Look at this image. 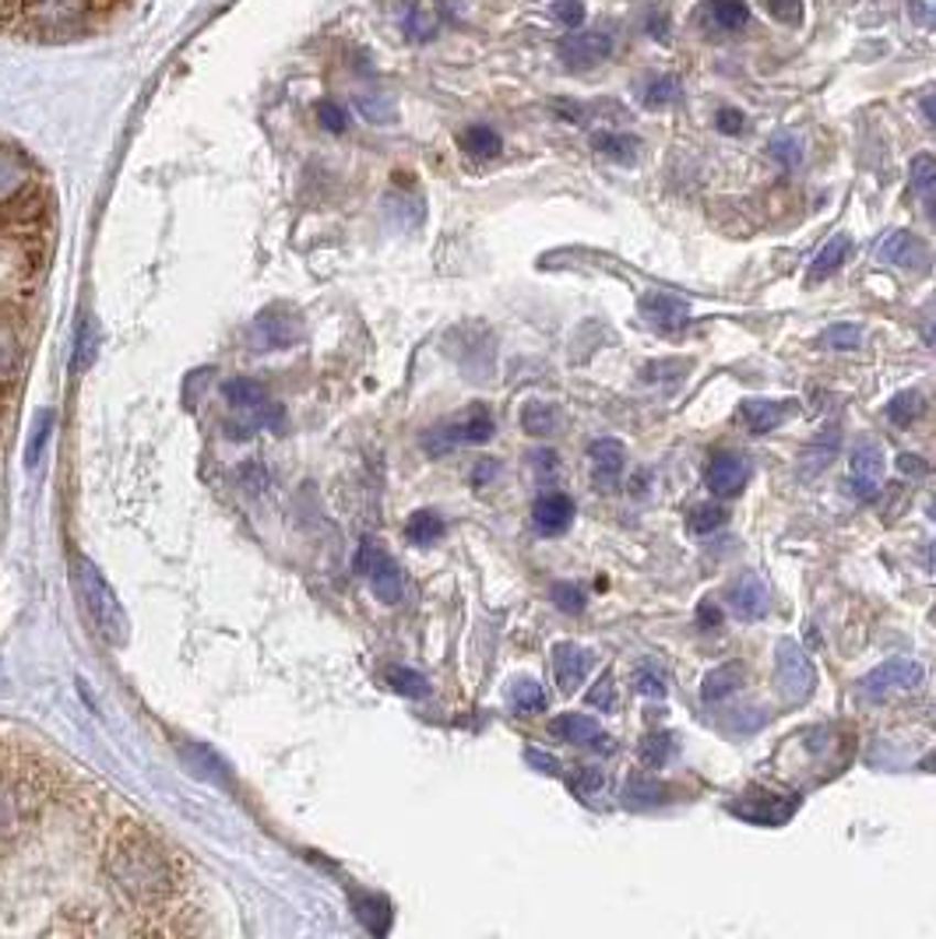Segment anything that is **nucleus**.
<instances>
[{
    "label": "nucleus",
    "instance_id": "obj_26",
    "mask_svg": "<svg viewBox=\"0 0 936 939\" xmlns=\"http://www.w3.org/2000/svg\"><path fill=\"white\" fill-rule=\"evenodd\" d=\"M849 250H852V240H849V237L827 240V247L814 258V267H809V282H824L827 275H835V271L845 264V258H849Z\"/></svg>",
    "mask_w": 936,
    "mask_h": 939
},
{
    "label": "nucleus",
    "instance_id": "obj_8",
    "mask_svg": "<svg viewBox=\"0 0 936 939\" xmlns=\"http://www.w3.org/2000/svg\"><path fill=\"white\" fill-rule=\"evenodd\" d=\"M490 437H493V415L490 408L476 402L461 419L437 429V440H426V450H447L455 444H486Z\"/></svg>",
    "mask_w": 936,
    "mask_h": 939
},
{
    "label": "nucleus",
    "instance_id": "obj_36",
    "mask_svg": "<svg viewBox=\"0 0 936 939\" xmlns=\"http://www.w3.org/2000/svg\"><path fill=\"white\" fill-rule=\"evenodd\" d=\"M670 753H673V735L670 732H647L644 739H641V746H638V756H641V764L644 767H662L665 761H670Z\"/></svg>",
    "mask_w": 936,
    "mask_h": 939
},
{
    "label": "nucleus",
    "instance_id": "obj_19",
    "mask_svg": "<svg viewBox=\"0 0 936 939\" xmlns=\"http://www.w3.org/2000/svg\"><path fill=\"white\" fill-rule=\"evenodd\" d=\"M877 254H880V261L897 264V267H926V261H929L926 247L915 240L912 232H891V237L877 247Z\"/></svg>",
    "mask_w": 936,
    "mask_h": 939
},
{
    "label": "nucleus",
    "instance_id": "obj_27",
    "mask_svg": "<svg viewBox=\"0 0 936 939\" xmlns=\"http://www.w3.org/2000/svg\"><path fill=\"white\" fill-rule=\"evenodd\" d=\"M923 415H926V398L919 391H897L888 402V419L894 426H912V423H919Z\"/></svg>",
    "mask_w": 936,
    "mask_h": 939
},
{
    "label": "nucleus",
    "instance_id": "obj_35",
    "mask_svg": "<svg viewBox=\"0 0 936 939\" xmlns=\"http://www.w3.org/2000/svg\"><path fill=\"white\" fill-rule=\"evenodd\" d=\"M53 429H57V415H53V412H40V415H35V426H32V437H29V450H25V465H29V468H35V465L43 461Z\"/></svg>",
    "mask_w": 936,
    "mask_h": 939
},
{
    "label": "nucleus",
    "instance_id": "obj_54",
    "mask_svg": "<svg viewBox=\"0 0 936 939\" xmlns=\"http://www.w3.org/2000/svg\"><path fill=\"white\" fill-rule=\"evenodd\" d=\"M700 626H708V630H715L718 623H722V612H718V605L715 602H700Z\"/></svg>",
    "mask_w": 936,
    "mask_h": 939
},
{
    "label": "nucleus",
    "instance_id": "obj_47",
    "mask_svg": "<svg viewBox=\"0 0 936 939\" xmlns=\"http://www.w3.org/2000/svg\"><path fill=\"white\" fill-rule=\"evenodd\" d=\"M771 155H775L785 170H796L799 159H803V149H799L796 138H775V141H771Z\"/></svg>",
    "mask_w": 936,
    "mask_h": 939
},
{
    "label": "nucleus",
    "instance_id": "obj_28",
    "mask_svg": "<svg viewBox=\"0 0 936 939\" xmlns=\"http://www.w3.org/2000/svg\"><path fill=\"white\" fill-rule=\"evenodd\" d=\"M673 788L662 785L655 778H644V774H634L627 782V806H659V802H670Z\"/></svg>",
    "mask_w": 936,
    "mask_h": 939
},
{
    "label": "nucleus",
    "instance_id": "obj_51",
    "mask_svg": "<svg viewBox=\"0 0 936 939\" xmlns=\"http://www.w3.org/2000/svg\"><path fill=\"white\" fill-rule=\"evenodd\" d=\"M715 123H718V131H722V134H743V128H747L743 113H736V110H722Z\"/></svg>",
    "mask_w": 936,
    "mask_h": 939
},
{
    "label": "nucleus",
    "instance_id": "obj_17",
    "mask_svg": "<svg viewBox=\"0 0 936 939\" xmlns=\"http://www.w3.org/2000/svg\"><path fill=\"white\" fill-rule=\"evenodd\" d=\"M792 405L796 402H764V398H747L740 405V415L750 433H758V437H764V433L779 429L788 415H792Z\"/></svg>",
    "mask_w": 936,
    "mask_h": 939
},
{
    "label": "nucleus",
    "instance_id": "obj_44",
    "mask_svg": "<svg viewBox=\"0 0 936 939\" xmlns=\"http://www.w3.org/2000/svg\"><path fill=\"white\" fill-rule=\"evenodd\" d=\"M588 703L591 708H602V711H613L617 708V683H613V673H602L596 679V686L588 690Z\"/></svg>",
    "mask_w": 936,
    "mask_h": 939
},
{
    "label": "nucleus",
    "instance_id": "obj_24",
    "mask_svg": "<svg viewBox=\"0 0 936 939\" xmlns=\"http://www.w3.org/2000/svg\"><path fill=\"white\" fill-rule=\"evenodd\" d=\"M22 370V335L11 320L0 317V381H11Z\"/></svg>",
    "mask_w": 936,
    "mask_h": 939
},
{
    "label": "nucleus",
    "instance_id": "obj_18",
    "mask_svg": "<svg viewBox=\"0 0 936 939\" xmlns=\"http://www.w3.org/2000/svg\"><path fill=\"white\" fill-rule=\"evenodd\" d=\"M591 665V655L585 652V647L578 644H556L553 647V669H556V683H560V690H574V686L585 683V673Z\"/></svg>",
    "mask_w": 936,
    "mask_h": 939
},
{
    "label": "nucleus",
    "instance_id": "obj_6",
    "mask_svg": "<svg viewBox=\"0 0 936 939\" xmlns=\"http://www.w3.org/2000/svg\"><path fill=\"white\" fill-rule=\"evenodd\" d=\"M799 802H803L799 796H771L764 788H750L747 796H740V802L729 806V812L758 827H782L792 820V812L799 809Z\"/></svg>",
    "mask_w": 936,
    "mask_h": 939
},
{
    "label": "nucleus",
    "instance_id": "obj_16",
    "mask_svg": "<svg viewBox=\"0 0 936 939\" xmlns=\"http://www.w3.org/2000/svg\"><path fill=\"white\" fill-rule=\"evenodd\" d=\"M574 521V500L564 493H546L535 500L532 507V525L543 535H560Z\"/></svg>",
    "mask_w": 936,
    "mask_h": 939
},
{
    "label": "nucleus",
    "instance_id": "obj_11",
    "mask_svg": "<svg viewBox=\"0 0 936 939\" xmlns=\"http://www.w3.org/2000/svg\"><path fill=\"white\" fill-rule=\"evenodd\" d=\"M849 472H852V490L862 500H873L877 490H880V479H884V450H880L873 440H862L852 450Z\"/></svg>",
    "mask_w": 936,
    "mask_h": 939
},
{
    "label": "nucleus",
    "instance_id": "obj_38",
    "mask_svg": "<svg viewBox=\"0 0 936 939\" xmlns=\"http://www.w3.org/2000/svg\"><path fill=\"white\" fill-rule=\"evenodd\" d=\"M665 683H670V679H665V673L659 669V665H652V662H641L634 669V690L641 697H665V690H670Z\"/></svg>",
    "mask_w": 936,
    "mask_h": 939
},
{
    "label": "nucleus",
    "instance_id": "obj_45",
    "mask_svg": "<svg viewBox=\"0 0 936 939\" xmlns=\"http://www.w3.org/2000/svg\"><path fill=\"white\" fill-rule=\"evenodd\" d=\"M553 602L567 616H578V612H585V591L574 585H553Z\"/></svg>",
    "mask_w": 936,
    "mask_h": 939
},
{
    "label": "nucleus",
    "instance_id": "obj_31",
    "mask_svg": "<svg viewBox=\"0 0 936 939\" xmlns=\"http://www.w3.org/2000/svg\"><path fill=\"white\" fill-rule=\"evenodd\" d=\"M384 679H388V686H394V694H402L409 700H423L429 694L426 676L416 673V669H405V665H388Z\"/></svg>",
    "mask_w": 936,
    "mask_h": 939
},
{
    "label": "nucleus",
    "instance_id": "obj_1",
    "mask_svg": "<svg viewBox=\"0 0 936 939\" xmlns=\"http://www.w3.org/2000/svg\"><path fill=\"white\" fill-rule=\"evenodd\" d=\"M102 873L134 908H159L176 894V859L134 820L102 827Z\"/></svg>",
    "mask_w": 936,
    "mask_h": 939
},
{
    "label": "nucleus",
    "instance_id": "obj_20",
    "mask_svg": "<svg viewBox=\"0 0 936 939\" xmlns=\"http://www.w3.org/2000/svg\"><path fill=\"white\" fill-rule=\"evenodd\" d=\"M222 394H226V402H229L232 408H240V412L250 415V426H254V415H258L268 402H272V398H268L264 384L250 381V376H232V381L222 384ZM254 429H258V426H254Z\"/></svg>",
    "mask_w": 936,
    "mask_h": 939
},
{
    "label": "nucleus",
    "instance_id": "obj_30",
    "mask_svg": "<svg viewBox=\"0 0 936 939\" xmlns=\"http://www.w3.org/2000/svg\"><path fill=\"white\" fill-rule=\"evenodd\" d=\"M736 686H743V669L740 665H722V669L705 676V690H700V697H705L708 703L726 700L729 694H736Z\"/></svg>",
    "mask_w": 936,
    "mask_h": 939
},
{
    "label": "nucleus",
    "instance_id": "obj_43",
    "mask_svg": "<svg viewBox=\"0 0 936 939\" xmlns=\"http://www.w3.org/2000/svg\"><path fill=\"white\" fill-rule=\"evenodd\" d=\"M824 341L831 349H838V352H849V349H856L862 341V328H859V324H835V328H827Z\"/></svg>",
    "mask_w": 936,
    "mask_h": 939
},
{
    "label": "nucleus",
    "instance_id": "obj_22",
    "mask_svg": "<svg viewBox=\"0 0 936 939\" xmlns=\"http://www.w3.org/2000/svg\"><path fill=\"white\" fill-rule=\"evenodd\" d=\"M697 18H700V22H708L711 29L736 32V29L747 25L750 8L743 4V0H708V4L697 11Z\"/></svg>",
    "mask_w": 936,
    "mask_h": 939
},
{
    "label": "nucleus",
    "instance_id": "obj_53",
    "mask_svg": "<svg viewBox=\"0 0 936 939\" xmlns=\"http://www.w3.org/2000/svg\"><path fill=\"white\" fill-rule=\"evenodd\" d=\"M92 346H96L92 324H85V328H81V338H78V359H75V367H78V370L88 363V359H92Z\"/></svg>",
    "mask_w": 936,
    "mask_h": 939
},
{
    "label": "nucleus",
    "instance_id": "obj_50",
    "mask_svg": "<svg viewBox=\"0 0 936 939\" xmlns=\"http://www.w3.org/2000/svg\"><path fill=\"white\" fill-rule=\"evenodd\" d=\"M525 761H529L535 771H543V774H560V761H556L553 753H543V750L529 746V750H525Z\"/></svg>",
    "mask_w": 936,
    "mask_h": 939
},
{
    "label": "nucleus",
    "instance_id": "obj_37",
    "mask_svg": "<svg viewBox=\"0 0 936 939\" xmlns=\"http://www.w3.org/2000/svg\"><path fill=\"white\" fill-rule=\"evenodd\" d=\"M726 507H718V503H697V507L687 514V528L694 532V535H708V532H715V528H722L726 525Z\"/></svg>",
    "mask_w": 936,
    "mask_h": 939
},
{
    "label": "nucleus",
    "instance_id": "obj_7",
    "mask_svg": "<svg viewBox=\"0 0 936 939\" xmlns=\"http://www.w3.org/2000/svg\"><path fill=\"white\" fill-rule=\"evenodd\" d=\"M775 673H779V686L785 690L788 700H806L817 686V669L814 662L806 658V652L796 641H782L775 652Z\"/></svg>",
    "mask_w": 936,
    "mask_h": 939
},
{
    "label": "nucleus",
    "instance_id": "obj_42",
    "mask_svg": "<svg viewBox=\"0 0 936 939\" xmlns=\"http://www.w3.org/2000/svg\"><path fill=\"white\" fill-rule=\"evenodd\" d=\"M912 190H919L923 194V201H926V211L933 215V155H915V162H912Z\"/></svg>",
    "mask_w": 936,
    "mask_h": 939
},
{
    "label": "nucleus",
    "instance_id": "obj_34",
    "mask_svg": "<svg viewBox=\"0 0 936 939\" xmlns=\"http://www.w3.org/2000/svg\"><path fill=\"white\" fill-rule=\"evenodd\" d=\"M591 149L596 152H602L606 159H613V162H634L638 159V138H630V134H596L591 138Z\"/></svg>",
    "mask_w": 936,
    "mask_h": 939
},
{
    "label": "nucleus",
    "instance_id": "obj_39",
    "mask_svg": "<svg viewBox=\"0 0 936 939\" xmlns=\"http://www.w3.org/2000/svg\"><path fill=\"white\" fill-rule=\"evenodd\" d=\"M437 25H440L437 8L429 4V0H420V4L412 8V14H409V35H412V40H426V35L437 32Z\"/></svg>",
    "mask_w": 936,
    "mask_h": 939
},
{
    "label": "nucleus",
    "instance_id": "obj_21",
    "mask_svg": "<svg viewBox=\"0 0 936 939\" xmlns=\"http://www.w3.org/2000/svg\"><path fill=\"white\" fill-rule=\"evenodd\" d=\"M349 900H352L356 918L363 922V929H367L370 936H388V932H391V905H388L384 897L349 891Z\"/></svg>",
    "mask_w": 936,
    "mask_h": 939
},
{
    "label": "nucleus",
    "instance_id": "obj_4",
    "mask_svg": "<svg viewBox=\"0 0 936 939\" xmlns=\"http://www.w3.org/2000/svg\"><path fill=\"white\" fill-rule=\"evenodd\" d=\"M356 574H363L373 594L381 599L384 605H399L402 594H405V577L402 567L394 564L391 553H384L377 542L363 538L359 542V553H356Z\"/></svg>",
    "mask_w": 936,
    "mask_h": 939
},
{
    "label": "nucleus",
    "instance_id": "obj_55",
    "mask_svg": "<svg viewBox=\"0 0 936 939\" xmlns=\"http://www.w3.org/2000/svg\"><path fill=\"white\" fill-rule=\"evenodd\" d=\"M897 468H902L905 476H926L929 472V465L923 458H915V455H905L902 461H897Z\"/></svg>",
    "mask_w": 936,
    "mask_h": 939
},
{
    "label": "nucleus",
    "instance_id": "obj_5",
    "mask_svg": "<svg viewBox=\"0 0 936 939\" xmlns=\"http://www.w3.org/2000/svg\"><path fill=\"white\" fill-rule=\"evenodd\" d=\"M923 683V665L912 658H891L884 665H877L873 673L862 676L859 694L867 700H884L897 690H915Z\"/></svg>",
    "mask_w": 936,
    "mask_h": 939
},
{
    "label": "nucleus",
    "instance_id": "obj_25",
    "mask_svg": "<svg viewBox=\"0 0 936 939\" xmlns=\"http://www.w3.org/2000/svg\"><path fill=\"white\" fill-rule=\"evenodd\" d=\"M461 149L472 155V159H497L500 155V134L493 128H486V123H472V128L461 131Z\"/></svg>",
    "mask_w": 936,
    "mask_h": 939
},
{
    "label": "nucleus",
    "instance_id": "obj_41",
    "mask_svg": "<svg viewBox=\"0 0 936 939\" xmlns=\"http://www.w3.org/2000/svg\"><path fill=\"white\" fill-rule=\"evenodd\" d=\"M606 782H609L606 771H599V767H578V771H574L570 778H567V785H570L574 796H585V799L596 796V791H602Z\"/></svg>",
    "mask_w": 936,
    "mask_h": 939
},
{
    "label": "nucleus",
    "instance_id": "obj_32",
    "mask_svg": "<svg viewBox=\"0 0 936 939\" xmlns=\"http://www.w3.org/2000/svg\"><path fill=\"white\" fill-rule=\"evenodd\" d=\"M508 700L518 714H532V711L546 708V690L535 679H514L511 690H508Z\"/></svg>",
    "mask_w": 936,
    "mask_h": 939
},
{
    "label": "nucleus",
    "instance_id": "obj_49",
    "mask_svg": "<svg viewBox=\"0 0 936 939\" xmlns=\"http://www.w3.org/2000/svg\"><path fill=\"white\" fill-rule=\"evenodd\" d=\"M317 120H320V128H328L331 134H341V131H346V123H349V117L341 113L335 102H320L317 106Z\"/></svg>",
    "mask_w": 936,
    "mask_h": 939
},
{
    "label": "nucleus",
    "instance_id": "obj_48",
    "mask_svg": "<svg viewBox=\"0 0 936 939\" xmlns=\"http://www.w3.org/2000/svg\"><path fill=\"white\" fill-rule=\"evenodd\" d=\"M553 14L560 18L567 29H581V22H585V0H556Z\"/></svg>",
    "mask_w": 936,
    "mask_h": 939
},
{
    "label": "nucleus",
    "instance_id": "obj_14",
    "mask_svg": "<svg viewBox=\"0 0 936 939\" xmlns=\"http://www.w3.org/2000/svg\"><path fill=\"white\" fill-rule=\"evenodd\" d=\"M588 461H591V476L602 485V490H613L617 479L623 476V465H627V450L620 440H596L588 447Z\"/></svg>",
    "mask_w": 936,
    "mask_h": 939
},
{
    "label": "nucleus",
    "instance_id": "obj_29",
    "mask_svg": "<svg viewBox=\"0 0 936 939\" xmlns=\"http://www.w3.org/2000/svg\"><path fill=\"white\" fill-rule=\"evenodd\" d=\"M440 535H444V517L434 511H416L405 521V538L412 546H434Z\"/></svg>",
    "mask_w": 936,
    "mask_h": 939
},
{
    "label": "nucleus",
    "instance_id": "obj_15",
    "mask_svg": "<svg viewBox=\"0 0 936 939\" xmlns=\"http://www.w3.org/2000/svg\"><path fill=\"white\" fill-rule=\"evenodd\" d=\"M258 331L264 335V341H268L272 349H290L293 341L303 335V331H300L296 310H285V306H268V310H261Z\"/></svg>",
    "mask_w": 936,
    "mask_h": 939
},
{
    "label": "nucleus",
    "instance_id": "obj_40",
    "mask_svg": "<svg viewBox=\"0 0 936 939\" xmlns=\"http://www.w3.org/2000/svg\"><path fill=\"white\" fill-rule=\"evenodd\" d=\"M679 99H683V85L673 75L655 78L652 85H647V92H644V102L652 106V110H662V106H673Z\"/></svg>",
    "mask_w": 936,
    "mask_h": 939
},
{
    "label": "nucleus",
    "instance_id": "obj_33",
    "mask_svg": "<svg viewBox=\"0 0 936 939\" xmlns=\"http://www.w3.org/2000/svg\"><path fill=\"white\" fill-rule=\"evenodd\" d=\"M556 423H560V415H556V405L549 402H529L521 408V426H525L529 437H546V433L556 429Z\"/></svg>",
    "mask_w": 936,
    "mask_h": 939
},
{
    "label": "nucleus",
    "instance_id": "obj_12",
    "mask_svg": "<svg viewBox=\"0 0 936 939\" xmlns=\"http://www.w3.org/2000/svg\"><path fill=\"white\" fill-rule=\"evenodd\" d=\"M609 53H613V35H606V32H574L560 46L564 64L578 67V70L602 64Z\"/></svg>",
    "mask_w": 936,
    "mask_h": 939
},
{
    "label": "nucleus",
    "instance_id": "obj_13",
    "mask_svg": "<svg viewBox=\"0 0 936 939\" xmlns=\"http://www.w3.org/2000/svg\"><path fill=\"white\" fill-rule=\"evenodd\" d=\"M641 314L662 335H676V331L687 328V320H690L687 306H683L679 299H673V296H665V293H647L641 299Z\"/></svg>",
    "mask_w": 936,
    "mask_h": 939
},
{
    "label": "nucleus",
    "instance_id": "obj_10",
    "mask_svg": "<svg viewBox=\"0 0 936 939\" xmlns=\"http://www.w3.org/2000/svg\"><path fill=\"white\" fill-rule=\"evenodd\" d=\"M747 479H750V465L747 458L732 455V450H718L705 468V482L715 496H736L747 485Z\"/></svg>",
    "mask_w": 936,
    "mask_h": 939
},
{
    "label": "nucleus",
    "instance_id": "obj_52",
    "mask_svg": "<svg viewBox=\"0 0 936 939\" xmlns=\"http://www.w3.org/2000/svg\"><path fill=\"white\" fill-rule=\"evenodd\" d=\"M243 482H247V490H250V493H261L264 485H268V472H264L261 465L250 461V465H243Z\"/></svg>",
    "mask_w": 936,
    "mask_h": 939
},
{
    "label": "nucleus",
    "instance_id": "obj_23",
    "mask_svg": "<svg viewBox=\"0 0 936 939\" xmlns=\"http://www.w3.org/2000/svg\"><path fill=\"white\" fill-rule=\"evenodd\" d=\"M549 732H553L556 739H564V743H570V746H591V739L599 735V725H596V721H591L588 714L567 711V714H556V718H553Z\"/></svg>",
    "mask_w": 936,
    "mask_h": 939
},
{
    "label": "nucleus",
    "instance_id": "obj_9",
    "mask_svg": "<svg viewBox=\"0 0 936 939\" xmlns=\"http://www.w3.org/2000/svg\"><path fill=\"white\" fill-rule=\"evenodd\" d=\"M726 602L740 620H764L771 612V591L761 585L758 574H740L726 588Z\"/></svg>",
    "mask_w": 936,
    "mask_h": 939
},
{
    "label": "nucleus",
    "instance_id": "obj_2",
    "mask_svg": "<svg viewBox=\"0 0 936 939\" xmlns=\"http://www.w3.org/2000/svg\"><path fill=\"white\" fill-rule=\"evenodd\" d=\"M131 0H0V35L57 43L99 29Z\"/></svg>",
    "mask_w": 936,
    "mask_h": 939
},
{
    "label": "nucleus",
    "instance_id": "obj_3",
    "mask_svg": "<svg viewBox=\"0 0 936 939\" xmlns=\"http://www.w3.org/2000/svg\"><path fill=\"white\" fill-rule=\"evenodd\" d=\"M70 577H75V588L81 594V605L88 612V620L96 623L99 637L113 647H123L131 637V623H128V612H123L117 591L110 588V581L102 577V570L92 564V559L75 556L70 559Z\"/></svg>",
    "mask_w": 936,
    "mask_h": 939
},
{
    "label": "nucleus",
    "instance_id": "obj_46",
    "mask_svg": "<svg viewBox=\"0 0 936 939\" xmlns=\"http://www.w3.org/2000/svg\"><path fill=\"white\" fill-rule=\"evenodd\" d=\"M764 8L782 25H799V18H803V0H764Z\"/></svg>",
    "mask_w": 936,
    "mask_h": 939
}]
</instances>
